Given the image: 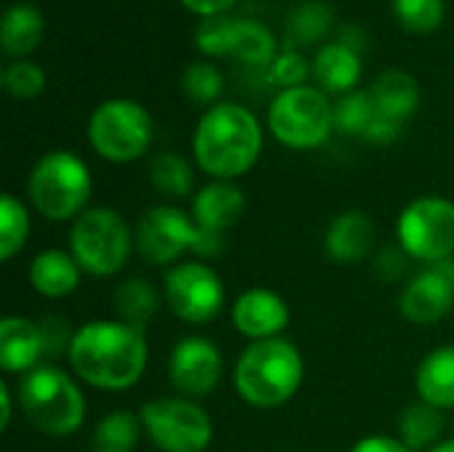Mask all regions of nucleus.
<instances>
[{
	"label": "nucleus",
	"instance_id": "nucleus-1",
	"mask_svg": "<svg viewBox=\"0 0 454 452\" xmlns=\"http://www.w3.org/2000/svg\"><path fill=\"white\" fill-rule=\"evenodd\" d=\"M67 357L85 384L104 392L130 389L146 368L144 330L125 322H90L74 333Z\"/></svg>",
	"mask_w": 454,
	"mask_h": 452
},
{
	"label": "nucleus",
	"instance_id": "nucleus-2",
	"mask_svg": "<svg viewBox=\"0 0 454 452\" xmlns=\"http://www.w3.org/2000/svg\"><path fill=\"white\" fill-rule=\"evenodd\" d=\"M263 131L250 109L242 104H213L194 131L197 165L215 181L245 176L261 157Z\"/></svg>",
	"mask_w": 454,
	"mask_h": 452
},
{
	"label": "nucleus",
	"instance_id": "nucleus-3",
	"mask_svg": "<svg viewBox=\"0 0 454 452\" xmlns=\"http://www.w3.org/2000/svg\"><path fill=\"white\" fill-rule=\"evenodd\" d=\"M303 381V357L285 338L253 341L234 370V386L239 397L253 408L285 405Z\"/></svg>",
	"mask_w": 454,
	"mask_h": 452
},
{
	"label": "nucleus",
	"instance_id": "nucleus-4",
	"mask_svg": "<svg viewBox=\"0 0 454 452\" xmlns=\"http://www.w3.org/2000/svg\"><path fill=\"white\" fill-rule=\"evenodd\" d=\"M27 421L48 437H69L85 421V400L59 368H35L19 389Z\"/></svg>",
	"mask_w": 454,
	"mask_h": 452
},
{
	"label": "nucleus",
	"instance_id": "nucleus-5",
	"mask_svg": "<svg viewBox=\"0 0 454 452\" xmlns=\"http://www.w3.org/2000/svg\"><path fill=\"white\" fill-rule=\"evenodd\" d=\"M29 197L51 221L82 216L90 200V170L72 152H48L29 173Z\"/></svg>",
	"mask_w": 454,
	"mask_h": 452
},
{
	"label": "nucleus",
	"instance_id": "nucleus-6",
	"mask_svg": "<svg viewBox=\"0 0 454 452\" xmlns=\"http://www.w3.org/2000/svg\"><path fill=\"white\" fill-rule=\"evenodd\" d=\"M136 245L144 261L162 266L173 264L186 250H194L200 256H215L221 253L223 237L200 229L197 221L189 218L184 210L160 205L146 210L144 218L138 221Z\"/></svg>",
	"mask_w": 454,
	"mask_h": 452
},
{
	"label": "nucleus",
	"instance_id": "nucleus-7",
	"mask_svg": "<svg viewBox=\"0 0 454 452\" xmlns=\"http://www.w3.org/2000/svg\"><path fill=\"white\" fill-rule=\"evenodd\" d=\"M333 128V104L319 88L279 91L269 107V131L290 149H314L327 141Z\"/></svg>",
	"mask_w": 454,
	"mask_h": 452
},
{
	"label": "nucleus",
	"instance_id": "nucleus-8",
	"mask_svg": "<svg viewBox=\"0 0 454 452\" xmlns=\"http://www.w3.org/2000/svg\"><path fill=\"white\" fill-rule=\"evenodd\" d=\"M69 245L80 269L96 277H106L125 266L130 253V232L117 210L90 208L77 216Z\"/></svg>",
	"mask_w": 454,
	"mask_h": 452
},
{
	"label": "nucleus",
	"instance_id": "nucleus-9",
	"mask_svg": "<svg viewBox=\"0 0 454 452\" xmlns=\"http://www.w3.org/2000/svg\"><path fill=\"white\" fill-rule=\"evenodd\" d=\"M152 117L130 99H109L96 107L88 123L90 147L112 163L138 160L152 144Z\"/></svg>",
	"mask_w": 454,
	"mask_h": 452
},
{
	"label": "nucleus",
	"instance_id": "nucleus-10",
	"mask_svg": "<svg viewBox=\"0 0 454 452\" xmlns=\"http://www.w3.org/2000/svg\"><path fill=\"white\" fill-rule=\"evenodd\" d=\"M160 452H205L213 440L210 416L189 400H154L138 413Z\"/></svg>",
	"mask_w": 454,
	"mask_h": 452
},
{
	"label": "nucleus",
	"instance_id": "nucleus-11",
	"mask_svg": "<svg viewBox=\"0 0 454 452\" xmlns=\"http://www.w3.org/2000/svg\"><path fill=\"white\" fill-rule=\"evenodd\" d=\"M402 250L418 261L436 264L454 256V202L420 197L410 202L396 224Z\"/></svg>",
	"mask_w": 454,
	"mask_h": 452
},
{
	"label": "nucleus",
	"instance_id": "nucleus-12",
	"mask_svg": "<svg viewBox=\"0 0 454 452\" xmlns=\"http://www.w3.org/2000/svg\"><path fill=\"white\" fill-rule=\"evenodd\" d=\"M165 301L178 320L189 325H205L218 317L223 306V285L210 266L186 261L168 272Z\"/></svg>",
	"mask_w": 454,
	"mask_h": 452
},
{
	"label": "nucleus",
	"instance_id": "nucleus-13",
	"mask_svg": "<svg viewBox=\"0 0 454 452\" xmlns=\"http://www.w3.org/2000/svg\"><path fill=\"white\" fill-rule=\"evenodd\" d=\"M170 384L184 397H205L210 394L223 373L221 352L207 338H184L170 354Z\"/></svg>",
	"mask_w": 454,
	"mask_h": 452
},
{
	"label": "nucleus",
	"instance_id": "nucleus-14",
	"mask_svg": "<svg viewBox=\"0 0 454 452\" xmlns=\"http://www.w3.org/2000/svg\"><path fill=\"white\" fill-rule=\"evenodd\" d=\"M452 304L454 282L431 264V269L410 280V285L399 298V312L415 325H434L442 317H447Z\"/></svg>",
	"mask_w": 454,
	"mask_h": 452
},
{
	"label": "nucleus",
	"instance_id": "nucleus-15",
	"mask_svg": "<svg viewBox=\"0 0 454 452\" xmlns=\"http://www.w3.org/2000/svg\"><path fill=\"white\" fill-rule=\"evenodd\" d=\"M231 320L242 336L253 341H266V338H277L287 328L290 309L282 301V296L266 288H253L234 301Z\"/></svg>",
	"mask_w": 454,
	"mask_h": 452
},
{
	"label": "nucleus",
	"instance_id": "nucleus-16",
	"mask_svg": "<svg viewBox=\"0 0 454 452\" xmlns=\"http://www.w3.org/2000/svg\"><path fill=\"white\" fill-rule=\"evenodd\" d=\"M375 242V224L362 210H346L333 218L325 234V250L335 264H356L367 258Z\"/></svg>",
	"mask_w": 454,
	"mask_h": 452
},
{
	"label": "nucleus",
	"instance_id": "nucleus-17",
	"mask_svg": "<svg viewBox=\"0 0 454 452\" xmlns=\"http://www.w3.org/2000/svg\"><path fill=\"white\" fill-rule=\"evenodd\" d=\"M245 213V194L231 181H213L194 197V221L210 234H223Z\"/></svg>",
	"mask_w": 454,
	"mask_h": 452
},
{
	"label": "nucleus",
	"instance_id": "nucleus-18",
	"mask_svg": "<svg viewBox=\"0 0 454 452\" xmlns=\"http://www.w3.org/2000/svg\"><path fill=\"white\" fill-rule=\"evenodd\" d=\"M45 357L37 322L24 317H5L0 322V368L5 373H27Z\"/></svg>",
	"mask_w": 454,
	"mask_h": 452
},
{
	"label": "nucleus",
	"instance_id": "nucleus-19",
	"mask_svg": "<svg viewBox=\"0 0 454 452\" xmlns=\"http://www.w3.org/2000/svg\"><path fill=\"white\" fill-rule=\"evenodd\" d=\"M314 80L330 93H348L362 75V56L356 48L335 40L319 48L311 64Z\"/></svg>",
	"mask_w": 454,
	"mask_h": 452
},
{
	"label": "nucleus",
	"instance_id": "nucleus-20",
	"mask_svg": "<svg viewBox=\"0 0 454 452\" xmlns=\"http://www.w3.org/2000/svg\"><path fill=\"white\" fill-rule=\"evenodd\" d=\"M43 32H45V19H43L40 8L32 3H13L3 13L0 48L5 56H11L16 61V59L32 53L43 43Z\"/></svg>",
	"mask_w": 454,
	"mask_h": 452
},
{
	"label": "nucleus",
	"instance_id": "nucleus-21",
	"mask_svg": "<svg viewBox=\"0 0 454 452\" xmlns=\"http://www.w3.org/2000/svg\"><path fill=\"white\" fill-rule=\"evenodd\" d=\"M370 96L375 101L378 115L404 123L418 109L420 88H418V80L410 72H404V69H388V72H383L372 83Z\"/></svg>",
	"mask_w": 454,
	"mask_h": 452
},
{
	"label": "nucleus",
	"instance_id": "nucleus-22",
	"mask_svg": "<svg viewBox=\"0 0 454 452\" xmlns=\"http://www.w3.org/2000/svg\"><path fill=\"white\" fill-rule=\"evenodd\" d=\"M29 282L40 296H69L80 282V264L64 250H43L29 264Z\"/></svg>",
	"mask_w": 454,
	"mask_h": 452
},
{
	"label": "nucleus",
	"instance_id": "nucleus-23",
	"mask_svg": "<svg viewBox=\"0 0 454 452\" xmlns=\"http://www.w3.org/2000/svg\"><path fill=\"white\" fill-rule=\"evenodd\" d=\"M415 386L423 402L439 410L454 408V346H442L420 362Z\"/></svg>",
	"mask_w": 454,
	"mask_h": 452
},
{
	"label": "nucleus",
	"instance_id": "nucleus-24",
	"mask_svg": "<svg viewBox=\"0 0 454 452\" xmlns=\"http://www.w3.org/2000/svg\"><path fill=\"white\" fill-rule=\"evenodd\" d=\"M231 53L250 67H271V61L277 59V40L261 21L234 19Z\"/></svg>",
	"mask_w": 454,
	"mask_h": 452
},
{
	"label": "nucleus",
	"instance_id": "nucleus-25",
	"mask_svg": "<svg viewBox=\"0 0 454 452\" xmlns=\"http://www.w3.org/2000/svg\"><path fill=\"white\" fill-rule=\"evenodd\" d=\"M157 306H160L157 290L141 277L128 280L114 290V309H117L120 322H125L136 330H144L149 325Z\"/></svg>",
	"mask_w": 454,
	"mask_h": 452
},
{
	"label": "nucleus",
	"instance_id": "nucleus-26",
	"mask_svg": "<svg viewBox=\"0 0 454 452\" xmlns=\"http://www.w3.org/2000/svg\"><path fill=\"white\" fill-rule=\"evenodd\" d=\"M333 27V11L327 3L322 0H306L301 3L290 19H287V51H293V45H311L317 40H322Z\"/></svg>",
	"mask_w": 454,
	"mask_h": 452
},
{
	"label": "nucleus",
	"instance_id": "nucleus-27",
	"mask_svg": "<svg viewBox=\"0 0 454 452\" xmlns=\"http://www.w3.org/2000/svg\"><path fill=\"white\" fill-rule=\"evenodd\" d=\"M141 418L125 410H117L106 416L93 437H90V452H133L141 437Z\"/></svg>",
	"mask_w": 454,
	"mask_h": 452
},
{
	"label": "nucleus",
	"instance_id": "nucleus-28",
	"mask_svg": "<svg viewBox=\"0 0 454 452\" xmlns=\"http://www.w3.org/2000/svg\"><path fill=\"white\" fill-rule=\"evenodd\" d=\"M399 434H402V442L410 450H423V448L434 445V440L442 434V413H439V408H434V405H428L423 400L410 405L399 418Z\"/></svg>",
	"mask_w": 454,
	"mask_h": 452
},
{
	"label": "nucleus",
	"instance_id": "nucleus-29",
	"mask_svg": "<svg viewBox=\"0 0 454 452\" xmlns=\"http://www.w3.org/2000/svg\"><path fill=\"white\" fill-rule=\"evenodd\" d=\"M149 178H152V186L165 197H186L194 184L189 163L173 152H162L152 160Z\"/></svg>",
	"mask_w": 454,
	"mask_h": 452
},
{
	"label": "nucleus",
	"instance_id": "nucleus-30",
	"mask_svg": "<svg viewBox=\"0 0 454 452\" xmlns=\"http://www.w3.org/2000/svg\"><path fill=\"white\" fill-rule=\"evenodd\" d=\"M29 216L24 205L13 194H3L0 200V258L11 261L27 242Z\"/></svg>",
	"mask_w": 454,
	"mask_h": 452
},
{
	"label": "nucleus",
	"instance_id": "nucleus-31",
	"mask_svg": "<svg viewBox=\"0 0 454 452\" xmlns=\"http://www.w3.org/2000/svg\"><path fill=\"white\" fill-rule=\"evenodd\" d=\"M375 115H378V109H375L370 91L367 93H346L333 107L335 131H340L346 136H364V131L375 120Z\"/></svg>",
	"mask_w": 454,
	"mask_h": 452
},
{
	"label": "nucleus",
	"instance_id": "nucleus-32",
	"mask_svg": "<svg viewBox=\"0 0 454 452\" xmlns=\"http://www.w3.org/2000/svg\"><path fill=\"white\" fill-rule=\"evenodd\" d=\"M396 21L410 32H434L444 21V0H391Z\"/></svg>",
	"mask_w": 454,
	"mask_h": 452
},
{
	"label": "nucleus",
	"instance_id": "nucleus-33",
	"mask_svg": "<svg viewBox=\"0 0 454 452\" xmlns=\"http://www.w3.org/2000/svg\"><path fill=\"white\" fill-rule=\"evenodd\" d=\"M181 91L194 104H213L221 96V91H223V77H221V72L213 64L197 61V64H189L184 69Z\"/></svg>",
	"mask_w": 454,
	"mask_h": 452
},
{
	"label": "nucleus",
	"instance_id": "nucleus-34",
	"mask_svg": "<svg viewBox=\"0 0 454 452\" xmlns=\"http://www.w3.org/2000/svg\"><path fill=\"white\" fill-rule=\"evenodd\" d=\"M0 83H3V88L13 99H24L27 101V99H35V96L43 93V88H45V72L37 64L27 61V59H16L8 67H3Z\"/></svg>",
	"mask_w": 454,
	"mask_h": 452
},
{
	"label": "nucleus",
	"instance_id": "nucleus-35",
	"mask_svg": "<svg viewBox=\"0 0 454 452\" xmlns=\"http://www.w3.org/2000/svg\"><path fill=\"white\" fill-rule=\"evenodd\" d=\"M231 29H234V19H226V16L202 19V24L194 32V43L207 56H229L231 53Z\"/></svg>",
	"mask_w": 454,
	"mask_h": 452
},
{
	"label": "nucleus",
	"instance_id": "nucleus-36",
	"mask_svg": "<svg viewBox=\"0 0 454 452\" xmlns=\"http://www.w3.org/2000/svg\"><path fill=\"white\" fill-rule=\"evenodd\" d=\"M309 75H311V67H309V61H306L298 51H285V53L277 56V59L271 61V67H269L271 83L282 85V91L303 85Z\"/></svg>",
	"mask_w": 454,
	"mask_h": 452
},
{
	"label": "nucleus",
	"instance_id": "nucleus-37",
	"mask_svg": "<svg viewBox=\"0 0 454 452\" xmlns=\"http://www.w3.org/2000/svg\"><path fill=\"white\" fill-rule=\"evenodd\" d=\"M40 336H43V346H45V357H59L61 352L69 354V346L74 341V333H69V325L64 317L48 314L37 322Z\"/></svg>",
	"mask_w": 454,
	"mask_h": 452
},
{
	"label": "nucleus",
	"instance_id": "nucleus-38",
	"mask_svg": "<svg viewBox=\"0 0 454 452\" xmlns=\"http://www.w3.org/2000/svg\"><path fill=\"white\" fill-rule=\"evenodd\" d=\"M402 125L399 120H391V117H383V115H375V120L367 125L364 131V139L372 141V144H391L402 136Z\"/></svg>",
	"mask_w": 454,
	"mask_h": 452
},
{
	"label": "nucleus",
	"instance_id": "nucleus-39",
	"mask_svg": "<svg viewBox=\"0 0 454 452\" xmlns=\"http://www.w3.org/2000/svg\"><path fill=\"white\" fill-rule=\"evenodd\" d=\"M351 452H412L402 440H394V437H364L359 440Z\"/></svg>",
	"mask_w": 454,
	"mask_h": 452
},
{
	"label": "nucleus",
	"instance_id": "nucleus-40",
	"mask_svg": "<svg viewBox=\"0 0 454 452\" xmlns=\"http://www.w3.org/2000/svg\"><path fill=\"white\" fill-rule=\"evenodd\" d=\"M186 11L202 16V19H213V16H223L237 0H181Z\"/></svg>",
	"mask_w": 454,
	"mask_h": 452
},
{
	"label": "nucleus",
	"instance_id": "nucleus-41",
	"mask_svg": "<svg viewBox=\"0 0 454 452\" xmlns=\"http://www.w3.org/2000/svg\"><path fill=\"white\" fill-rule=\"evenodd\" d=\"M404 250L399 253V250H394V248H388V250H383L380 256H378V264H375V269L386 277V280H396L402 272H404Z\"/></svg>",
	"mask_w": 454,
	"mask_h": 452
},
{
	"label": "nucleus",
	"instance_id": "nucleus-42",
	"mask_svg": "<svg viewBox=\"0 0 454 452\" xmlns=\"http://www.w3.org/2000/svg\"><path fill=\"white\" fill-rule=\"evenodd\" d=\"M0 400H3L0 426H3V429H8V424H11V392H8V384H0Z\"/></svg>",
	"mask_w": 454,
	"mask_h": 452
},
{
	"label": "nucleus",
	"instance_id": "nucleus-43",
	"mask_svg": "<svg viewBox=\"0 0 454 452\" xmlns=\"http://www.w3.org/2000/svg\"><path fill=\"white\" fill-rule=\"evenodd\" d=\"M428 452H454V440H447V442H439L434 445Z\"/></svg>",
	"mask_w": 454,
	"mask_h": 452
}]
</instances>
